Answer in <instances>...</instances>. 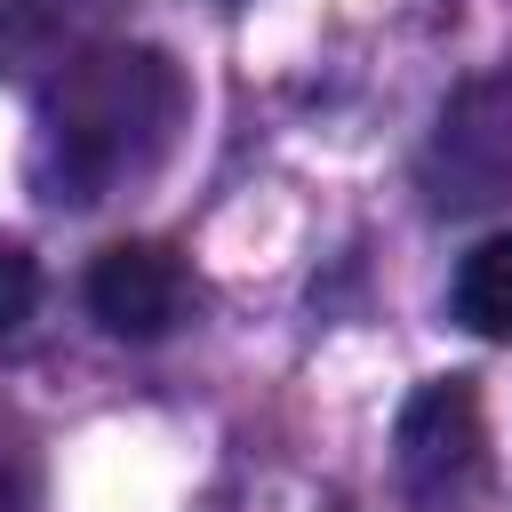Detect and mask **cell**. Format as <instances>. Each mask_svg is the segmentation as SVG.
<instances>
[{
    "instance_id": "1",
    "label": "cell",
    "mask_w": 512,
    "mask_h": 512,
    "mask_svg": "<svg viewBox=\"0 0 512 512\" xmlns=\"http://www.w3.org/2000/svg\"><path fill=\"white\" fill-rule=\"evenodd\" d=\"M192 96L184 72L160 48H120L96 40L88 56H72L64 72L40 80V144H32V176L48 200L96 208L120 184L152 176L184 128Z\"/></svg>"
},
{
    "instance_id": "2",
    "label": "cell",
    "mask_w": 512,
    "mask_h": 512,
    "mask_svg": "<svg viewBox=\"0 0 512 512\" xmlns=\"http://www.w3.org/2000/svg\"><path fill=\"white\" fill-rule=\"evenodd\" d=\"M392 456H400V480L424 512L456 504L472 480H480V456H488V424H480V392L472 376H432L408 392L400 424H392Z\"/></svg>"
},
{
    "instance_id": "3",
    "label": "cell",
    "mask_w": 512,
    "mask_h": 512,
    "mask_svg": "<svg viewBox=\"0 0 512 512\" xmlns=\"http://www.w3.org/2000/svg\"><path fill=\"white\" fill-rule=\"evenodd\" d=\"M88 312L128 344H152L192 312V272L160 240H112L88 264Z\"/></svg>"
},
{
    "instance_id": "4",
    "label": "cell",
    "mask_w": 512,
    "mask_h": 512,
    "mask_svg": "<svg viewBox=\"0 0 512 512\" xmlns=\"http://www.w3.org/2000/svg\"><path fill=\"white\" fill-rule=\"evenodd\" d=\"M120 0H0V72H64L96 48V24Z\"/></svg>"
},
{
    "instance_id": "5",
    "label": "cell",
    "mask_w": 512,
    "mask_h": 512,
    "mask_svg": "<svg viewBox=\"0 0 512 512\" xmlns=\"http://www.w3.org/2000/svg\"><path fill=\"white\" fill-rule=\"evenodd\" d=\"M456 320L472 328V336H488V344H512V232H496V240H480L464 264H456Z\"/></svg>"
},
{
    "instance_id": "6",
    "label": "cell",
    "mask_w": 512,
    "mask_h": 512,
    "mask_svg": "<svg viewBox=\"0 0 512 512\" xmlns=\"http://www.w3.org/2000/svg\"><path fill=\"white\" fill-rule=\"evenodd\" d=\"M32 304H40V264L24 240H0V344L32 320Z\"/></svg>"
}]
</instances>
